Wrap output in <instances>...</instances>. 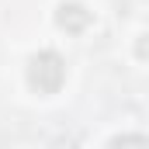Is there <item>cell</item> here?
Wrapping results in <instances>:
<instances>
[{
    "label": "cell",
    "mask_w": 149,
    "mask_h": 149,
    "mask_svg": "<svg viewBox=\"0 0 149 149\" xmlns=\"http://www.w3.org/2000/svg\"><path fill=\"white\" fill-rule=\"evenodd\" d=\"M63 80H66V63H63L59 52L45 49V52L31 56V63H28V83H31V90H38V94H59Z\"/></svg>",
    "instance_id": "obj_1"
},
{
    "label": "cell",
    "mask_w": 149,
    "mask_h": 149,
    "mask_svg": "<svg viewBox=\"0 0 149 149\" xmlns=\"http://www.w3.org/2000/svg\"><path fill=\"white\" fill-rule=\"evenodd\" d=\"M108 149H149V146H146V139H142V135H118Z\"/></svg>",
    "instance_id": "obj_3"
},
{
    "label": "cell",
    "mask_w": 149,
    "mask_h": 149,
    "mask_svg": "<svg viewBox=\"0 0 149 149\" xmlns=\"http://www.w3.org/2000/svg\"><path fill=\"white\" fill-rule=\"evenodd\" d=\"M56 24L63 28V31H70V35H80V31H87V24H90V10L83 7V3H59V10H56Z\"/></svg>",
    "instance_id": "obj_2"
}]
</instances>
